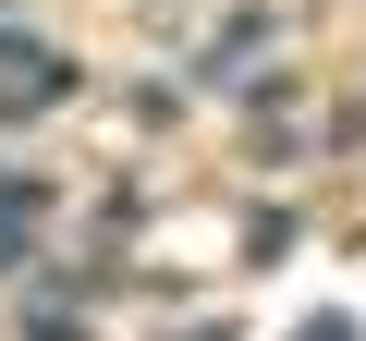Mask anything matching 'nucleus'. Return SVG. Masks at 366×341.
Instances as JSON below:
<instances>
[{
  "label": "nucleus",
  "mask_w": 366,
  "mask_h": 341,
  "mask_svg": "<svg viewBox=\"0 0 366 341\" xmlns=\"http://www.w3.org/2000/svg\"><path fill=\"white\" fill-rule=\"evenodd\" d=\"M0 268H25V208H13V220H0Z\"/></svg>",
  "instance_id": "obj_1"
}]
</instances>
